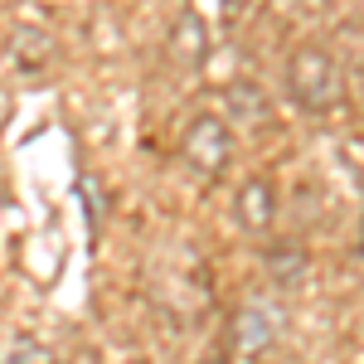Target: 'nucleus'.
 Listing matches in <instances>:
<instances>
[{"label": "nucleus", "instance_id": "1", "mask_svg": "<svg viewBox=\"0 0 364 364\" xmlns=\"http://www.w3.org/2000/svg\"><path fill=\"white\" fill-rule=\"evenodd\" d=\"M287 92L301 112H336L340 97H345V73L331 49L321 44H301L296 54L287 58Z\"/></svg>", "mask_w": 364, "mask_h": 364}, {"label": "nucleus", "instance_id": "2", "mask_svg": "<svg viewBox=\"0 0 364 364\" xmlns=\"http://www.w3.org/2000/svg\"><path fill=\"white\" fill-rule=\"evenodd\" d=\"M180 151H185V166L195 170L199 180H219L233 161V132L219 112H195L185 136H180Z\"/></svg>", "mask_w": 364, "mask_h": 364}, {"label": "nucleus", "instance_id": "3", "mask_svg": "<svg viewBox=\"0 0 364 364\" xmlns=\"http://www.w3.org/2000/svg\"><path fill=\"white\" fill-rule=\"evenodd\" d=\"M282 336V311L267 306V301H243L238 316H233V345L243 350V355H262V350H272Z\"/></svg>", "mask_w": 364, "mask_h": 364}, {"label": "nucleus", "instance_id": "4", "mask_svg": "<svg viewBox=\"0 0 364 364\" xmlns=\"http://www.w3.org/2000/svg\"><path fill=\"white\" fill-rule=\"evenodd\" d=\"M233 219H238L243 233H267V228L277 224V185L267 175L243 180L238 195H233Z\"/></svg>", "mask_w": 364, "mask_h": 364}, {"label": "nucleus", "instance_id": "5", "mask_svg": "<svg viewBox=\"0 0 364 364\" xmlns=\"http://www.w3.org/2000/svg\"><path fill=\"white\" fill-rule=\"evenodd\" d=\"M166 54L175 68H204V58H209V25L199 20L195 10L175 15V25L166 34Z\"/></svg>", "mask_w": 364, "mask_h": 364}, {"label": "nucleus", "instance_id": "6", "mask_svg": "<svg viewBox=\"0 0 364 364\" xmlns=\"http://www.w3.org/2000/svg\"><path fill=\"white\" fill-rule=\"evenodd\" d=\"M228 127H243V132H262V127H272V102H267V92L248 78H238V83H228Z\"/></svg>", "mask_w": 364, "mask_h": 364}, {"label": "nucleus", "instance_id": "7", "mask_svg": "<svg viewBox=\"0 0 364 364\" xmlns=\"http://www.w3.org/2000/svg\"><path fill=\"white\" fill-rule=\"evenodd\" d=\"M262 267H267V282H272V287L296 291L311 272V252L301 248L296 238H282V243H272V248L262 252Z\"/></svg>", "mask_w": 364, "mask_h": 364}, {"label": "nucleus", "instance_id": "8", "mask_svg": "<svg viewBox=\"0 0 364 364\" xmlns=\"http://www.w3.org/2000/svg\"><path fill=\"white\" fill-rule=\"evenodd\" d=\"M58 54V44H54V34L49 29H15L10 34V58H15V68H25V73H44L49 63H54Z\"/></svg>", "mask_w": 364, "mask_h": 364}, {"label": "nucleus", "instance_id": "9", "mask_svg": "<svg viewBox=\"0 0 364 364\" xmlns=\"http://www.w3.org/2000/svg\"><path fill=\"white\" fill-rule=\"evenodd\" d=\"M5 364H54V350L44 345V340H29L20 336L10 350H5Z\"/></svg>", "mask_w": 364, "mask_h": 364}, {"label": "nucleus", "instance_id": "10", "mask_svg": "<svg viewBox=\"0 0 364 364\" xmlns=\"http://www.w3.org/2000/svg\"><path fill=\"white\" fill-rule=\"evenodd\" d=\"M78 190L87 195V219H92V228H97V224H102V199H97V180H92V175H83V185H78Z\"/></svg>", "mask_w": 364, "mask_h": 364}, {"label": "nucleus", "instance_id": "11", "mask_svg": "<svg viewBox=\"0 0 364 364\" xmlns=\"http://www.w3.org/2000/svg\"><path fill=\"white\" fill-rule=\"evenodd\" d=\"M199 364H228V355H224V350H209V355H204Z\"/></svg>", "mask_w": 364, "mask_h": 364}, {"label": "nucleus", "instance_id": "12", "mask_svg": "<svg viewBox=\"0 0 364 364\" xmlns=\"http://www.w3.org/2000/svg\"><path fill=\"white\" fill-rule=\"evenodd\" d=\"M228 10H243V5H252V0H224Z\"/></svg>", "mask_w": 364, "mask_h": 364}]
</instances>
